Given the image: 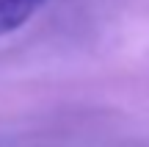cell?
Returning a JSON list of instances; mask_svg holds the SVG:
<instances>
[{"mask_svg": "<svg viewBox=\"0 0 149 147\" xmlns=\"http://www.w3.org/2000/svg\"><path fill=\"white\" fill-rule=\"evenodd\" d=\"M42 3L44 0H0V36L25 25Z\"/></svg>", "mask_w": 149, "mask_h": 147, "instance_id": "cell-1", "label": "cell"}]
</instances>
